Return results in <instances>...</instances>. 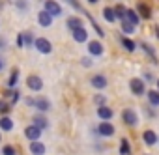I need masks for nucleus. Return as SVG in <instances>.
I'll list each match as a JSON object with an SVG mask.
<instances>
[{
    "instance_id": "34",
    "label": "nucleus",
    "mask_w": 159,
    "mask_h": 155,
    "mask_svg": "<svg viewBox=\"0 0 159 155\" xmlns=\"http://www.w3.org/2000/svg\"><path fill=\"white\" fill-rule=\"evenodd\" d=\"M8 47V41H6V38H2V36H0V51H4Z\"/></svg>"
},
{
    "instance_id": "29",
    "label": "nucleus",
    "mask_w": 159,
    "mask_h": 155,
    "mask_svg": "<svg viewBox=\"0 0 159 155\" xmlns=\"http://www.w3.org/2000/svg\"><path fill=\"white\" fill-rule=\"evenodd\" d=\"M122 146H120V155H129L131 153V148H129V140L127 138H122V142H120Z\"/></svg>"
},
{
    "instance_id": "40",
    "label": "nucleus",
    "mask_w": 159,
    "mask_h": 155,
    "mask_svg": "<svg viewBox=\"0 0 159 155\" xmlns=\"http://www.w3.org/2000/svg\"><path fill=\"white\" fill-rule=\"evenodd\" d=\"M157 86H159V81H157ZM157 92H159V88H157Z\"/></svg>"
},
{
    "instance_id": "9",
    "label": "nucleus",
    "mask_w": 159,
    "mask_h": 155,
    "mask_svg": "<svg viewBox=\"0 0 159 155\" xmlns=\"http://www.w3.org/2000/svg\"><path fill=\"white\" fill-rule=\"evenodd\" d=\"M32 125H36L38 129H41V131H45V129L49 127V120H47V116H45V114H41V112H38L36 116H32Z\"/></svg>"
},
{
    "instance_id": "32",
    "label": "nucleus",
    "mask_w": 159,
    "mask_h": 155,
    "mask_svg": "<svg viewBox=\"0 0 159 155\" xmlns=\"http://www.w3.org/2000/svg\"><path fill=\"white\" fill-rule=\"evenodd\" d=\"M94 103H96L98 107H105V103H107V97H105V95H101V94H98V95L94 97Z\"/></svg>"
},
{
    "instance_id": "10",
    "label": "nucleus",
    "mask_w": 159,
    "mask_h": 155,
    "mask_svg": "<svg viewBox=\"0 0 159 155\" xmlns=\"http://www.w3.org/2000/svg\"><path fill=\"white\" fill-rule=\"evenodd\" d=\"M129 88H131V92H133L135 95H142V94L146 92L144 81H140V79H131V82H129Z\"/></svg>"
},
{
    "instance_id": "22",
    "label": "nucleus",
    "mask_w": 159,
    "mask_h": 155,
    "mask_svg": "<svg viewBox=\"0 0 159 155\" xmlns=\"http://www.w3.org/2000/svg\"><path fill=\"white\" fill-rule=\"evenodd\" d=\"M120 43H122V47H124L125 51H129V52H133V51L137 49V43H135L133 39H129L127 36H122V38H120Z\"/></svg>"
},
{
    "instance_id": "41",
    "label": "nucleus",
    "mask_w": 159,
    "mask_h": 155,
    "mask_svg": "<svg viewBox=\"0 0 159 155\" xmlns=\"http://www.w3.org/2000/svg\"><path fill=\"white\" fill-rule=\"evenodd\" d=\"M157 140H159V136H157Z\"/></svg>"
},
{
    "instance_id": "15",
    "label": "nucleus",
    "mask_w": 159,
    "mask_h": 155,
    "mask_svg": "<svg viewBox=\"0 0 159 155\" xmlns=\"http://www.w3.org/2000/svg\"><path fill=\"white\" fill-rule=\"evenodd\" d=\"M28 149H30V153H32V155H45V151H47V148H45V144H43L41 140L30 142Z\"/></svg>"
},
{
    "instance_id": "37",
    "label": "nucleus",
    "mask_w": 159,
    "mask_h": 155,
    "mask_svg": "<svg viewBox=\"0 0 159 155\" xmlns=\"http://www.w3.org/2000/svg\"><path fill=\"white\" fill-rule=\"evenodd\" d=\"M4 67H6V62H4V58H2V56H0V71H2Z\"/></svg>"
},
{
    "instance_id": "31",
    "label": "nucleus",
    "mask_w": 159,
    "mask_h": 155,
    "mask_svg": "<svg viewBox=\"0 0 159 155\" xmlns=\"http://www.w3.org/2000/svg\"><path fill=\"white\" fill-rule=\"evenodd\" d=\"M120 28H122V32H124V34H133L137 26H133L131 23H127V21L124 19V21H122V26H120Z\"/></svg>"
},
{
    "instance_id": "33",
    "label": "nucleus",
    "mask_w": 159,
    "mask_h": 155,
    "mask_svg": "<svg viewBox=\"0 0 159 155\" xmlns=\"http://www.w3.org/2000/svg\"><path fill=\"white\" fill-rule=\"evenodd\" d=\"M142 49H144V51H146V52H148V54L153 58V62H155V51H153V49H152L148 43H142Z\"/></svg>"
},
{
    "instance_id": "25",
    "label": "nucleus",
    "mask_w": 159,
    "mask_h": 155,
    "mask_svg": "<svg viewBox=\"0 0 159 155\" xmlns=\"http://www.w3.org/2000/svg\"><path fill=\"white\" fill-rule=\"evenodd\" d=\"M15 8L21 11V13H26L30 10V2L28 0H15Z\"/></svg>"
},
{
    "instance_id": "8",
    "label": "nucleus",
    "mask_w": 159,
    "mask_h": 155,
    "mask_svg": "<svg viewBox=\"0 0 159 155\" xmlns=\"http://www.w3.org/2000/svg\"><path fill=\"white\" fill-rule=\"evenodd\" d=\"M90 84H92V88H96V90H105V88H107V77L101 75V73H98V75H94L92 79H90Z\"/></svg>"
},
{
    "instance_id": "23",
    "label": "nucleus",
    "mask_w": 159,
    "mask_h": 155,
    "mask_svg": "<svg viewBox=\"0 0 159 155\" xmlns=\"http://www.w3.org/2000/svg\"><path fill=\"white\" fill-rule=\"evenodd\" d=\"M17 81H19V69L13 67V69H11V77H10V81H8V90H15Z\"/></svg>"
},
{
    "instance_id": "13",
    "label": "nucleus",
    "mask_w": 159,
    "mask_h": 155,
    "mask_svg": "<svg viewBox=\"0 0 159 155\" xmlns=\"http://www.w3.org/2000/svg\"><path fill=\"white\" fill-rule=\"evenodd\" d=\"M13 127H15V123H13V120L10 118V116H0V133H11L13 131Z\"/></svg>"
},
{
    "instance_id": "21",
    "label": "nucleus",
    "mask_w": 159,
    "mask_h": 155,
    "mask_svg": "<svg viewBox=\"0 0 159 155\" xmlns=\"http://www.w3.org/2000/svg\"><path fill=\"white\" fill-rule=\"evenodd\" d=\"M127 23H131L133 26H137L139 24V21H140V17L137 15V11L135 10H125V17H124Z\"/></svg>"
},
{
    "instance_id": "36",
    "label": "nucleus",
    "mask_w": 159,
    "mask_h": 155,
    "mask_svg": "<svg viewBox=\"0 0 159 155\" xmlns=\"http://www.w3.org/2000/svg\"><path fill=\"white\" fill-rule=\"evenodd\" d=\"M25 101H26V105H28V107H34V99H32V97H26Z\"/></svg>"
},
{
    "instance_id": "7",
    "label": "nucleus",
    "mask_w": 159,
    "mask_h": 155,
    "mask_svg": "<svg viewBox=\"0 0 159 155\" xmlns=\"http://www.w3.org/2000/svg\"><path fill=\"white\" fill-rule=\"evenodd\" d=\"M41 133H43V131H41V129H38V127H36V125H32V123H30L28 127H25V136H26L30 142L39 140V138H41Z\"/></svg>"
},
{
    "instance_id": "17",
    "label": "nucleus",
    "mask_w": 159,
    "mask_h": 155,
    "mask_svg": "<svg viewBox=\"0 0 159 155\" xmlns=\"http://www.w3.org/2000/svg\"><path fill=\"white\" fill-rule=\"evenodd\" d=\"M137 11H139L137 15L142 17V19H150V17H152V10H150V6H148L146 2H139V4H137Z\"/></svg>"
},
{
    "instance_id": "35",
    "label": "nucleus",
    "mask_w": 159,
    "mask_h": 155,
    "mask_svg": "<svg viewBox=\"0 0 159 155\" xmlns=\"http://www.w3.org/2000/svg\"><path fill=\"white\" fill-rule=\"evenodd\" d=\"M144 81H150V82L153 81V75H152L150 71H144Z\"/></svg>"
},
{
    "instance_id": "1",
    "label": "nucleus",
    "mask_w": 159,
    "mask_h": 155,
    "mask_svg": "<svg viewBox=\"0 0 159 155\" xmlns=\"http://www.w3.org/2000/svg\"><path fill=\"white\" fill-rule=\"evenodd\" d=\"M43 10L54 19V17H60L62 13H64V10H62V6L56 2V0H45L43 2Z\"/></svg>"
},
{
    "instance_id": "4",
    "label": "nucleus",
    "mask_w": 159,
    "mask_h": 155,
    "mask_svg": "<svg viewBox=\"0 0 159 155\" xmlns=\"http://www.w3.org/2000/svg\"><path fill=\"white\" fill-rule=\"evenodd\" d=\"M26 86H28V90H32V92H41V90H43V81H41V77H38V75H28V77H26Z\"/></svg>"
},
{
    "instance_id": "38",
    "label": "nucleus",
    "mask_w": 159,
    "mask_h": 155,
    "mask_svg": "<svg viewBox=\"0 0 159 155\" xmlns=\"http://www.w3.org/2000/svg\"><path fill=\"white\" fill-rule=\"evenodd\" d=\"M88 2H90V4H98V0H88Z\"/></svg>"
},
{
    "instance_id": "20",
    "label": "nucleus",
    "mask_w": 159,
    "mask_h": 155,
    "mask_svg": "<svg viewBox=\"0 0 159 155\" xmlns=\"http://www.w3.org/2000/svg\"><path fill=\"white\" fill-rule=\"evenodd\" d=\"M98 116H99L103 122H109L114 114H112V108H109V107L105 105V107H99V108H98Z\"/></svg>"
},
{
    "instance_id": "16",
    "label": "nucleus",
    "mask_w": 159,
    "mask_h": 155,
    "mask_svg": "<svg viewBox=\"0 0 159 155\" xmlns=\"http://www.w3.org/2000/svg\"><path fill=\"white\" fill-rule=\"evenodd\" d=\"M114 131H116L114 125L109 123V122H103V123H99V127H98V133H99L101 136H112Z\"/></svg>"
},
{
    "instance_id": "3",
    "label": "nucleus",
    "mask_w": 159,
    "mask_h": 155,
    "mask_svg": "<svg viewBox=\"0 0 159 155\" xmlns=\"http://www.w3.org/2000/svg\"><path fill=\"white\" fill-rule=\"evenodd\" d=\"M34 47L39 54H51L52 52V43L47 39V38H36L34 41Z\"/></svg>"
},
{
    "instance_id": "24",
    "label": "nucleus",
    "mask_w": 159,
    "mask_h": 155,
    "mask_svg": "<svg viewBox=\"0 0 159 155\" xmlns=\"http://www.w3.org/2000/svg\"><path fill=\"white\" fill-rule=\"evenodd\" d=\"M146 95H148V101L152 107H159V92L157 90H148Z\"/></svg>"
},
{
    "instance_id": "19",
    "label": "nucleus",
    "mask_w": 159,
    "mask_h": 155,
    "mask_svg": "<svg viewBox=\"0 0 159 155\" xmlns=\"http://www.w3.org/2000/svg\"><path fill=\"white\" fill-rule=\"evenodd\" d=\"M142 140H144V144H146V146H155V144H157V135H155V131H152V129L144 131Z\"/></svg>"
},
{
    "instance_id": "39",
    "label": "nucleus",
    "mask_w": 159,
    "mask_h": 155,
    "mask_svg": "<svg viewBox=\"0 0 159 155\" xmlns=\"http://www.w3.org/2000/svg\"><path fill=\"white\" fill-rule=\"evenodd\" d=\"M0 142H2V133H0Z\"/></svg>"
},
{
    "instance_id": "27",
    "label": "nucleus",
    "mask_w": 159,
    "mask_h": 155,
    "mask_svg": "<svg viewBox=\"0 0 159 155\" xmlns=\"http://www.w3.org/2000/svg\"><path fill=\"white\" fill-rule=\"evenodd\" d=\"M0 155H17V149H15V146L6 144V146H2V149H0Z\"/></svg>"
},
{
    "instance_id": "6",
    "label": "nucleus",
    "mask_w": 159,
    "mask_h": 155,
    "mask_svg": "<svg viewBox=\"0 0 159 155\" xmlns=\"http://www.w3.org/2000/svg\"><path fill=\"white\" fill-rule=\"evenodd\" d=\"M103 52H105V47H103L101 41H98V39H90L88 41V54L90 56H101Z\"/></svg>"
},
{
    "instance_id": "30",
    "label": "nucleus",
    "mask_w": 159,
    "mask_h": 155,
    "mask_svg": "<svg viewBox=\"0 0 159 155\" xmlns=\"http://www.w3.org/2000/svg\"><path fill=\"white\" fill-rule=\"evenodd\" d=\"M114 10V15H116V19H120V21H124V17H125V10L127 8H124L122 4H118L116 8H112Z\"/></svg>"
},
{
    "instance_id": "18",
    "label": "nucleus",
    "mask_w": 159,
    "mask_h": 155,
    "mask_svg": "<svg viewBox=\"0 0 159 155\" xmlns=\"http://www.w3.org/2000/svg\"><path fill=\"white\" fill-rule=\"evenodd\" d=\"M66 26L73 32L75 28H81V26H84L83 24V19L81 17H75V15H71V17H67V21H66Z\"/></svg>"
},
{
    "instance_id": "28",
    "label": "nucleus",
    "mask_w": 159,
    "mask_h": 155,
    "mask_svg": "<svg viewBox=\"0 0 159 155\" xmlns=\"http://www.w3.org/2000/svg\"><path fill=\"white\" fill-rule=\"evenodd\" d=\"M10 110H11V105H10L6 99H0V114H2V116H8Z\"/></svg>"
},
{
    "instance_id": "12",
    "label": "nucleus",
    "mask_w": 159,
    "mask_h": 155,
    "mask_svg": "<svg viewBox=\"0 0 159 155\" xmlns=\"http://www.w3.org/2000/svg\"><path fill=\"white\" fill-rule=\"evenodd\" d=\"M71 36H73V39H75L77 43H86V41H88V32H86L84 26L75 28V30L71 32Z\"/></svg>"
},
{
    "instance_id": "14",
    "label": "nucleus",
    "mask_w": 159,
    "mask_h": 155,
    "mask_svg": "<svg viewBox=\"0 0 159 155\" xmlns=\"http://www.w3.org/2000/svg\"><path fill=\"white\" fill-rule=\"evenodd\" d=\"M38 24H39L41 28H49V26L52 24V17H51L45 10H41V11L38 13Z\"/></svg>"
},
{
    "instance_id": "5",
    "label": "nucleus",
    "mask_w": 159,
    "mask_h": 155,
    "mask_svg": "<svg viewBox=\"0 0 159 155\" xmlns=\"http://www.w3.org/2000/svg\"><path fill=\"white\" fill-rule=\"evenodd\" d=\"M122 120H124V123L129 125V127H135V125L139 123L137 112H135L133 108H124V110H122Z\"/></svg>"
},
{
    "instance_id": "11",
    "label": "nucleus",
    "mask_w": 159,
    "mask_h": 155,
    "mask_svg": "<svg viewBox=\"0 0 159 155\" xmlns=\"http://www.w3.org/2000/svg\"><path fill=\"white\" fill-rule=\"evenodd\" d=\"M34 108H38V112L45 114L47 110H51V101L47 97H38V99H34Z\"/></svg>"
},
{
    "instance_id": "26",
    "label": "nucleus",
    "mask_w": 159,
    "mask_h": 155,
    "mask_svg": "<svg viewBox=\"0 0 159 155\" xmlns=\"http://www.w3.org/2000/svg\"><path fill=\"white\" fill-rule=\"evenodd\" d=\"M103 17H105L107 23H114L116 21V15H114V10L112 8H105L103 10Z\"/></svg>"
},
{
    "instance_id": "2",
    "label": "nucleus",
    "mask_w": 159,
    "mask_h": 155,
    "mask_svg": "<svg viewBox=\"0 0 159 155\" xmlns=\"http://www.w3.org/2000/svg\"><path fill=\"white\" fill-rule=\"evenodd\" d=\"M34 41H36V36L30 30L17 34V47H34Z\"/></svg>"
}]
</instances>
